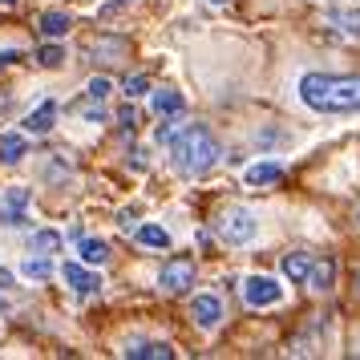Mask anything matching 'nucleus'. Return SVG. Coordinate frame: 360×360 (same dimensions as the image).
I'll list each match as a JSON object with an SVG mask.
<instances>
[{
  "mask_svg": "<svg viewBox=\"0 0 360 360\" xmlns=\"http://www.w3.org/2000/svg\"><path fill=\"white\" fill-rule=\"evenodd\" d=\"M166 146H170V162H174V170L186 174V179L207 174V170L219 162V154H223V146L214 142V134L207 130V126H182L179 134H170Z\"/></svg>",
  "mask_w": 360,
  "mask_h": 360,
  "instance_id": "2",
  "label": "nucleus"
},
{
  "mask_svg": "<svg viewBox=\"0 0 360 360\" xmlns=\"http://www.w3.org/2000/svg\"><path fill=\"white\" fill-rule=\"evenodd\" d=\"M134 122H138V117H134V110L126 105V110H122V126H130V130H134Z\"/></svg>",
  "mask_w": 360,
  "mask_h": 360,
  "instance_id": "26",
  "label": "nucleus"
},
{
  "mask_svg": "<svg viewBox=\"0 0 360 360\" xmlns=\"http://www.w3.org/2000/svg\"><path fill=\"white\" fill-rule=\"evenodd\" d=\"M311 271V255L308 251H292V255H283V276L292 279V283H304Z\"/></svg>",
  "mask_w": 360,
  "mask_h": 360,
  "instance_id": "15",
  "label": "nucleus"
},
{
  "mask_svg": "<svg viewBox=\"0 0 360 360\" xmlns=\"http://www.w3.org/2000/svg\"><path fill=\"white\" fill-rule=\"evenodd\" d=\"M0 4H4V8H13V4H17V0H0Z\"/></svg>",
  "mask_w": 360,
  "mask_h": 360,
  "instance_id": "29",
  "label": "nucleus"
},
{
  "mask_svg": "<svg viewBox=\"0 0 360 360\" xmlns=\"http://www.w3.org/2000/svg\"><path fill=\"white\" fill-rule=\"evenodd\" d=\"M211 4H227V0H211Z\"/></svg>",
  "mask_w": 360,
  "mask_h": 360,
  "instance_id": "31",
  "label": "nucleus"
},
{
  "mask_svg": "<svg viewBox=\"0 0 360 360\" xmlns=\"http://www.w3.org/2000/svg\"><path fill=\"white\" fill-rule=\"evenodd\" d=\"M191 316H195L198 328H219V320H223V300L219 295H195Z\"/></svg>",
  "mask_w": 360,
  "mask_h": 360,
  "instance_id": "8",
  "label": "nucleus"
},
{
  "mask_svg": "<svg viewBox=\"0 0 360 360\" xmlns=\"http://www.w3.org/2000/svg\"><path fill=\"white\" fill-rule=\"evenodd\" d=\"M69 25H73L69 13H45V17H41V33L49 37V41H57V37L69 33Z\"/></svg>",
  "mask_w": 360,
  "mask_h": 360,
  "instance_id": "16",
  "label": "nucleus"
},
{
  "mask_svg": "<svg viewBox=\"0 0 360 360\" xmlns=\"http://www.w3.org/2000/svg\"><path fill=\"white\" fill-rule=\"evenodd\" d=\"M219 231L227 243H251L255 239V214L243 211V207H231L223 219H219Z\"/></svg>",
  "mask_w": 360,
  "mask_h": 360,
  "instance_id": "3",
  "label": "nucleus"
},
{
  "mask_svg": "<svg viewBox=\"0 0 360 360\" xmlns=\"http://www.w3.org/2000/svg\"><path fill=\"white\" fill-rule=\"evenodd\" d=\"M20 276H25V279H37V283H45V279L53 276V263H49V255H37V259H25V263H20Z\"/></svg>",
  "mask_w": 360,
  "mask_h": 360,
  "instance_id": "17",
  "label": "nucleus"
},
{
  "mask_svg": "<svg viewBox=\"0 0 360 360\" xmlns=\"http://www.w3.org/2000/svg\"><path fill=\"white\" fill-rule=\"evenodd\" d=\"M61 276H65V283L77 295H98L101 292V276L98 271H89V267H82V263H65Z\"/></svg>",
  "mask_w": 360,
  "mask_h": 360,
  "instance_id": "6",
  "label": "nucleus"
},
{
  "mask_svg": "<svg viewBox=\"0 0 360 360\" xmlns=\"http://www.w3.org/2000/svg\"><path fill=\"white\" fill-rule=\"evenodd\" d=\"M57 122V101H41L33 114L25 117V134H49Z\"/></svg>",
  "mask_w": 360,
  "mask_h": 360,
  "instance_id": "9",
  "label": "nucleus"
},
{
  "mask_svg": "<svg viewBox=\"0 0 360 360\" xmlns=\"http://www.w3.org/2000/svg\"><path fill=\"white\" fill-rule=\"evenodd\" d=\"M4 202H8V207H4V214H0V219H4L8 227H20V223H25V202H29V191H25V186H13Z\"/></svg>",
  "mask_w": 360,
  "mask_h": 360,
  "instance_id": "13",
  "label": "nucleus"
},
{
  "mask_svg": "<svg viewBox=\"0 0 360 360\" xmlns=\"http://www.w3.org/2000/svg\"><path fill=\"white\" fill-rule=\"evenodd\" d=\"M105 259H110L105 239H82V263H105Z\"/></svg>",
  "mask_w": 360,
  "mask_h": 360,
  "instance_id": "19",
  "label": "nucleus"
},
{
  "mask_svg": "<svg viewBox=\"0 0 360 360\" xmlns=\"http://www.w3.org/2000/svg\"><path fill=\"white\" fill-rule=\"evenodd\" d=\"M138 239H142L146 247H162V251L170 247V235H166V231L158 227V223H146V227L138 231Z\"/></svg>",
  "mask_w": 360,
  "mask_h": 360,
  "instance_id": "20",
  "label": "nucleus"
},
{
  "mask_svg": "<svg viewBox=\"0 0 360 360\" xmlns=\"http://www.w3.org/2000/svg\"><path fill=\"white\" fill-rule=\"evenodd\" d=\"M110 89H114V82H110V77H94V82L85 85V94H89V101H101L105 94H110Z\"/></svg>",
  "mask_w": 360,
  "mask_h": 360,
  "instance_id": "24",
  "label": "nucleus"
},
{
  "mask_svg": "<svg viewBox=\"0 0 360 360\" xmlns=\"http://www.w3.org/2000/svg\"><path fill=\"white\" fill-rule=\"evenodd\" d=\"M332 279H336V263L332 259H311V271H308V288H316V292H328L332 288Z\"/></svg>",
  "mask_w": 360,
  "mask_h": 360,
  "instance_id": "14",
  "label": "nucleus"
},
{
  "mask_svg": "<svg viewBox=\"0 0 360 360\" xmlns=\"http://www.w3.org/2000/svg\"><path fill=\"white\" fill-rule=\"evenodd\" d=\"M77 114H85L89 122H101V117H105V110H101V101H98V105H77Z\"/></svg>",
  "mask_w": 360,
  "mask_h": 360,
  "instance_id": "25",
  "label": "nucleus"
},
{
  "mask_svg": "<svg viewBox=\"0 0 360 360\" xmlns=\"http://www.w3.org/2000/svg\"><path fill=\"white\" fill-rule=\"evenodd\" d=\"M150 105H154V114L158 117H179L182 110H186V98H182L179 89H158Z\"/></svg>",
  "mask_w": 360,
  "mask_h": 360,
  "instance_id": "11",
  "label": "nucleus"
},
{
  "mask_svg": "<svg viewBox=\"0 0 360 360\" xmlns=\"http://www.w3.org/2000/svg\"><path fill=\"white\" fill-rule=\"evenodd\" d=\"M20 53H0V65H8V61H17Z\"/></svg>",
  "mask_w": 360,
  "mask_h": 360,
  "instance_id": "28",
  "label": "nucleus"
},
{
  "mask_svg": "<svg viewBox=\"0 0 360 360\" xmlns=\"http://www.w3.org/2000/svg\"><path fill=\"white\" fill-rule=\"evenodd\" d=\"M4 308H8V300H4V295H0V311H4Z\"/></svg>",
  "mask_w": 360,
  "mask_h": 360,
  "instance_id": "30",
  "label": "nucleus"
},
{
  "mask_svg": "<svg viewBox=\"0 0 360 360\" xmlns=\"http://www.w3.org/2000/svg\"><path fill=\"white\" fill-rule=\"evenodd\" d=\"M243 300H247V308H271V304L283 300V288L271 276H251V279H243Z\"/></svg>",
  "mask_w": 360,
  "mask_h": 360,
  "instance_id": "4",
  "label": "nucleus"
},
{
  "mask_svg": "<svg viewBox=\"0 0 360 360\" xmlns=\"http://www.w3.org/2000/svg\"><path fill=\"white\" fill-rule=\"evenodd\" d=\"M158 283H162L170 295H182L191 283H195V259H186V255H174V259H166L162 276H158Z\"/></svg>",
  "mask_w": 360,
  "mask_h": 360,
  "instance_id": "5",
  "label": "nucleus"
},
{
  "mask_svg": "<svg viewBox=\"0 0 360 360\" xmlns=\"http://www.w3.org/2000/svg\"><path fill=\"white\" fill-rule=\"evenodd\" d=\"M0 288H13V271H0Z\"/></svg>",
  "mask_w": 360,
  "mask_h": 360,
  "instance_id": "27",
  "label": "nucleus"
},
{
  "mask_svg": "<svg viewBox=\"0 0 360 360\" xmlns=\"http://www.w3.org/2000/svg\"><path fill=\"white\" fill-rule=\"evenodd\" d=\"M114 4H126V0H114Z\"/></svg>",
  "mask_w": 360,
  "mask_h": 360,
  "instance_id": "32",
  "label": "nucleus"
},
{
  "mask_svg": "<svg viewBox=\"0 0 360 360\" xmlns=\"http://www.w3.org/2000/svg\"><path fill=\"white\" fill-rule=\"evenodd\" d=\"M57 247H61V231H37L33 235V251H41V255H49Z\"/></svg>",
  "mask_w": 360,
  "mask_h": 360,
  "instance_id": "21",
  "label": "nucleus"
},
{
  "mask_svg": "<svg viewBox=\"0 0 360 360\" xmlns=\"http://www.w3.org/2000/svg\"><path fill=\"white\" fill-rule=\"evenodd\" d=\"M126 356L130 360H170L174 348H166V344H138V348H126Z\"/></svg>",
  "mask_w": 360,
  "mask_h": 360,
  "instance_id": "18",
  "label": "nucleus"
},
{
  "mask_svg": "<svg viewBox=\"0 0 360 360\" xmlns=\"http://www.w3.org/2000/svg\"><path fill=\"white\" fill-rule=\"evenodd\" d=\"M279 179H283V166L279 162H255V166H247V174H243L247 186H276Z\"/></svg>",
  "mask_w": 360,
  "mask_h": 360,
  "instance_id": "10",
  "label": "nucleus"
},
{
  "mask_svg": "<svg viewBox=\"0 0 360 360\" xmlns=\"http://www.w3.org/2000/svg\"><path fill=\"white\" fill-rule=\"evenodd\" d=\"M146 89H150V77H146V73H138V77H126V85H122V94H126V98H142Z\"/></svg>",
  "mask_w": 360,
  "mask_h": 360,
  "instance_id": "22",
  "label": "nucleus"
},
{
  "mask_svg": "<svg viewBox=\"0 0 360 360\" xmlns=\"http://www.w3.org/2000/svg\"><path fill=\"white\" fill-rule=\"evenodd\" d=\"M25 154H29L25 134H0V162H4V166H17Z\"/></svg>",
  "mask_w": 360,
  "mask_h": 360,
  "instance_id": "12",
  "label": "nucleus"
},
{
  "mask_svg": "<svg viewBox=\"0 0 360 360\" xmlns=\"http://www.w3.org/2000/svg\"><path fill=\"white\" fill-rule=\"evenodd\" d=\"M300 101L316 114H356L360 110V77L356 73H304Z\"/></svg>",
  "mask_w": 360,
  "mask_h": 360,
  "instance_id": "1",
  "label": "nucleus"
},
{
  "mask_svg": "<svg viewBox=\"0 0 360 360\" xmlns=\"http://www.w3.org/2000/svg\"><path fill=\"white\" fill-rule=\"evenodd\" d=\"M324 25L336 37H344V41H360V13L356 8H332Z\"/></svg>",
  "mask_w": 360,
  "mask_h": 360,
  "instance_id": "7",
  "label": "nucleus"
},
{
  "mask_svg": "<svg viewBox=\"0 0 360 360\" xmlns=\"http://www.w3.org/2000/svg\"><path fill=\"white\" fill-rule=\"evenodd\" d=\"M37 61H41V65H45V69H57V65H61V61H65V53L57 49V45H45V49L37 53Z\"/></svg>",
  "mask_w": 360,
  "mask_h": 360,
  "instance_id": "23",
  "label": "nucleus"
}]
</instances>
